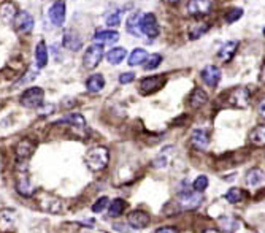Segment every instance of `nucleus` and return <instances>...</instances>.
Here are the masks:
<instances>
[{
	"label": "nucleus",
	"instance_id": "nucleus-1",
	"mask_svg": "<svg viewBox=\"0 0 265 233\" xmlns=\"http://www.w3.org/2000/svg\"><path fill=\"white\" fill-rule=\"evenodd\" d=\"M84 162L91 171H102L107 168L108 162H110V151L104 146H96L86 152L84 155Z\"/></svg>",
	"mask_w": 265,
	"mask_h": 233
},
{
	"label": "nucleus",
	"instance_id": "nucleus-2",
	"mask_svg": "<svg viewBox=\"0 0 265 233\" xmlns=\"http://www.w3.org/2000/svg\"><path fill=\"white\" fill-rule=\"evenodd\" d=\"M45 99V91L41 88H29L22 92L19 99L21 105L25 108H38Z\"/></svg>",
	"mask_w": 265,
	"mask_h": 233
},
{
	"label": "nucleus",
	"instance_id": "nucleus-3",
	"mask_svg": "<svg viewBox=\"0 0 265 233\" xmlns=\"http://www.w3.org/2000/svg\"><path fill=\"white\" fill-rule=\"evenodd\" d=\"M102 59H104V45L94 43V45H91L86 49V53H84V56H83L84 68H88V70H94V68L100 64Z\"/></svg>",
	"mask_w": 265,
	"mask_h": 233
},
{
	"label": "nucleus",
	"instance_id": "nucleus-4",
	"mask_svg": "<svg viewBox=\"0 0 265 233\" xmlns=\"http://www.w3.org/2000/svg\"><path fill=\"white\" fill-rule=\"evenodd\" d=\"M227 103L229 105H232L235 108H246L250 105V100H251V94L246 88H234L232 91L227 92Z\"/></svg>",
	"mask_w": 265,
	"mask_h": 233
},
{
	"label": "nucleus",
	"instance_id": "nucleus-5",
	"mask_svg": "<svg viewBox=\"0 0 265 233\" xmlns=\"http://www.w3.org/2000/svg\"><path fill=\"white\" fill-rule=\"evenodd\" d=\"M202 192L197 191H181L178 194V205L181 210H195L202 202Z\"/></svg>",
	"mask_w": 265,
	"mask_h": 233
},
{
	"label": "nucleus",
	"instance_id": "nucleus-6",
	"mask_svg": "<svg viewBox=\"0 0 265 233\" xmlns=\"http://www.w3.org/2000/svg\"><path fill=\"white\" fill-rule=\"evenodd\" d=\"M140 32L143 35H146L149 38H154L159 35V24L156 16L152 13H146V14H141V19H140Z\"/></svg>",
	"mask_w": 265,
	"mask_h": 233
},
{
	"label": "nucleus",
	"instance_id": "nucleus-7",
	"mask_svg": "<svg viewBox=\"0 0 265 233\" xmlns=\"http://www.w3.org/2000/svg\"><path fill=\"white\" fill-rule=\"evenodd\" d=\"M67 18V3L65 0H56V2L51 5L49 8V19L56 27H61L65 22Z\"/></svg>",
	"mask_w": 265,
	"mask_h": 233
},
{
	"label": "nucleus",
	"instance_id": "nucleus-8",
	"mask_svg": "<svg viewBox=\"0 0 265 233\" xmlns=\"http://www.w3.org/2000/svg\"><path fill=\"white\" fill-rule=\"evenodd\" d=\"M213 8L211 0H189L186 6L187 14L191 16H207Z\"/></svg>",
	"mask_w": 265,
	"mask_h": 233
},
{
	"label": "nucleus",
	"instance_id": "nucleus-9",
	"mask_svg": "<svg viewBox=\"0 0 265 233\" xmlns=\"http://www.w3.org/2000/svg\"><path fill=\"white\" fill-rule=\"evenodd\" d=\"M165 76L164 75H156V76H148L141 80L140 83V91L143 94H152L159 89H162V86L165 84Z\"/></svg>",
	"mask_w": 265,
	"mask_h": 233
},
{
	"label": "nucleus",
	"instance_id": "nucleus-10",
	"mask_svg": "<svg viewBox=\"0 0 265 233\" xmlns=\"http://www.w3.org/2000/svg\"><path fill=\"white\" fill-rule=\"evenodd\" d=\"M14 29L18 30L19 33H29L32 32L33 29V24H35V21H33V16L27 11H18V14H16L14 18Z\"/></svg>",
	"mask_w": 265,
	"mask_h": 233
},
{
	"label": "nucleus",
	"instance_id": "nucleus-11",
	"mask_svg": "<svg viewBox=\"0 0 265 233\" xmlns=\"http://www.w3.org/2000/svg\"><path fill=\"white\" fill-rule=\"evenodd\" d=\"M16 224H18V214L14 210H0V232H11L14 230Z\"/></svg>",
	"mask_w": 265,
	"mask_h": 233
},
{
	"label": "nucleus",
	"instance_id": "nucleus-12",
	"mask_svg": "<svg viewBox=\"0 0 265 233\" xmlns=\"http://www.w3.org/2000/svg\"><path fill=\"white\" fill-rule=\"evenodd\" d=\"M202 81L208 86V88H216L221 81V70L216 65H207L200 73Z\"/></svg>",
	"mask_w": 265,
	"mask_h": 233
},
{
	"label": "nucleus",
	"instance_id": "nucleus-13",
	"mask_svg": "<svg viewBox=\"0 0 265 233\" xmlns=\"http://www.w3.org/2000/svg\"><path fill=\"white\" fill-rule=\"evenodd\" d=\"M149 214L148 213H144L141 210H136V211H132L129 216H127V222H129V226L133 227V229H144V227H148L149 226Z\"/></svg>",
	"mask_w": 265,
	"mask_h": 233
},
{
	"label": "nucleus",
	"instance_id": "nucleus-14",
	"mask_svg": "<svg viewBox=\"0 0 265 233\" xmlns=\"http://www.w3.org/2000/svg\"><path fill=\"white\" fill-rule=\"evenodd\" d=\"M40 208L46 213L57 214L62 211V200L54 195H43V198L40 200Z\"/></svg>",
	"mask_w": 265,
	"mask_h": 233
},
{
	"label": "nucleus",
	"instance_id": "nucleus-15",
	"mask_svg": "<svg viewBox=\"0 0 265 233\" xmlns=\"http://www.w3.org/2000/svg\"><path fill=\"white\" fill-rule=\"evenodd\" d=\"M191 144L199 151L207 149L210 144V135L205 132L203 128H195L191 135Z\"/></svg>",
	"mask_w": 265,
	"mask_h": 233
},
{
	"label": "nucleus",
	"instance_id": "nucleus-16",
	"mask_svg": "<svg viewBox=\"0 0 265 233\" xmlns=\"http://www.w3.org/2000/svg\"><path fill=\"white\" fill-rule=\"evenodd\" d=\"M35 151V143L30 140H21L16 144V159L19 162L21 160H27L30 155Z\"/></svg>",
	"mask_w": 265,
	"mask_h": 233
},
{
	"label": "nucleus",
	"instance_id": "nucleus-17",
	"mask_svg": "<svg viewBox=\"0 0 265 233\" xmlns=\"http://www.w3.org/2000/svg\"><path fill=\"white\" fill-rule=\"evenodd\" d=\"M62 45H64V48L68 49V51H78V49H81V46H83V41H81L80 35H78L76 32L67 30V32L64 33Z\"/></svg>",
	"mask_w": 265,
	"mask_h": 233
},
{
	"label": "nucleus",
	"instance_id": "nucleus-18",
	"mask_svg": "<svg viewBox=\"0 0 265 233\" xmlns=\"http://www.w3.org/2000/svg\"><path fill=\"white\" fill-rule=\"evenodd\" d=\"M218 226L222 232L234 233L240 229V221L234 216H221V218H218Z\"/></svg>",
	"mask_w": 265,
	"mask_h": 233
},
{
	"label": "nucleus",
	"instance_id": "nucleus-19",
	"mask_svg": "<svg viewBox=\"0 0 265 233\" xmlns=\"http://www.w3.org/2000/svg\"><path fill=\"white\" fill-rule=\"evenodd\" d=\"M16 192L25 198H29L35 194V189H33L30 179L27 176H19L18 179H16Z\"/></svg>",
	"mask_w": 265,
	"mask_h": 233
},
{
	"label": "nucleus",
	"instance_id": "nucleus-20",
	"mask_svg": "<svg viewBox=\"0 0 265 233\" xmlns=\"http://www.w3.org/2000/svg\"><path fill=\"white\" fill-rule=\"evenodd\" d=\"M238 49V41H227L226 45H222V48L218 51V59L222 62H230L232 57L235 56Z\"/></svg>",
	"mask_w": 265,
	"mask_h": 233
},
{
	"label": "nucleus",
	"instance_id": "nucleus-21",
	"mask_svg": "<svg viewBox=\"0 0 265 233\" xmlns=\"http://www.w3.org/2000/svg\"><path fill=\"white\" fill-rule=\"evenodd\" d=\"M119 40V33L116 30H99L94 35V41L99 45H111Z\"/></svg>",
	"mask_w": 265,
	"mask_h": 233
},
{
	"label": "nucleus",
	"instance_id": "nucleus-22",
	"mask_svg": "<svg viewBox=\"0 0 265 233\" xmlns=\"http://www.w3.org/2000/svg\"><path fill=\"white\" fill-rule=\"evenodd\" d=\"M264 181H265V173H264V170H261V168H251L246 173V184L250 187L259 186V184L264 183Z\"/></svg>",
	"mask_w": 265,
	"mask_h": 233
},
{
	"label": "nucleus",
	"instance_id": "nucleus-23",
	"mask_svg": "<svg viewBox=\"0 0 265 233\" xmlns=\"http://www.w3.org/2000/svg\"><path fill=\"white\" fill-rule=\"evenodd\" d=\"M208 102V96H207V92H205L203 89H194L192 94H191V97H189V105L192 108H200L203 107L205 103Z\"/></svg>",
	"mask_w": 265,
	"mask_h": 233
},
{
	"label": "nucleus",
	"instance_id": "nucleus-24",
	"mask_svg": "<svg viewBox=\"0 0 265 233\" xmlns=\"http://www.w3.org/2000/svg\"><path fill=\"white\" fill-rule=\"evenodd\" d=\"M105 88V80L102 75H91L86 80V89L89 92H100L102 89Z\"/></svg>",
	"mask_w": 265,
	"mask_h": 233
},
{
	"label": "nucleus",
	"instance_id": "nucleus-25",
	"mask_svg": "<svg viewBox=\"0 0 265 233\" xmlns=\"http://www.w3.org/2000/svg\"><path fill=\"white\" fill-rule=\"evenodd\" d=\"M250 141L251 144L258 146V148L265 146V125H258L253 128L250 133Z\"/></svg>",
	"mask_w": 265,
	"mask_h": 233
},
{
	"label": "nucleus",
	"instance_id": "nucleus-26",
	"mask_svg": "<svg viewBox=\"0 0 265 233\" xmlns=\"http://www.w3.org/2000/svg\"><path fill=\"white\" fill-rule=\"evenodd\" d=\"M140 19H141V13H133L129 16V19H127V25L126 29L129 33L135 37H140L141 32H140Z\"/></svg>",
	"mask_w": 265,
	"mask_h": 233
},
{
	"label": "nucleus",
	"instance_id": "nucleus-27",
	"mask_svg": "<svg viewBox=\"0 0 265 233\" xmlns=\"http://www.w3.org/2000/svg\"><path fill=\"white\" fill-rule=\"evenodd\" d=\"M210 30V24L208 22H197L192 24L189 30H187V35H189V40H197L202 35H205Z\"/></svg>",
	"mask_w": 265,
	"mask_h": 233
},
{
	"label": "nucleus",
	"instance_id": "nucleus-28",
	"mask_svg": "<svg viewBox=\"0 0 265 233\" xmlns=\"http://www.w3.org/2000/svg\"><path fill=\"white\" fill-rule=\"evenodd\" d=\"M35 60L38 68H45L48 65V48L45 41H40L35 48Z\"/></svg>",
	"mask_w": 265,
	"mask_h": 233
},
{
	"label": "nucleus",
	"instance_id": "nucleus-29",
	"mask_svg": "<svg viewBox=\"0 0 265 233\" xmlns=\"http://www.w3.org/2000/svg\"><path fill=\"white\" fill-rule=\"evenodd\" d=\"M16 14H18V10H16L14 3H11V2H5V3L0 5V16H2V19H3L5 22H11V21H14Z\"/></svg>",
	"mask_w": 265,
	"mask_h": 233
},
{
	"label": "nucleus",
	"instance_id": "nucleus-30",
	"mask_svg": "<svg viewBox=\"0 0 265 233\" xmlns=\"http://www.w3.org/2000/svg\"><path fill=\"white\" fill-rule=\"evenodd\" d=\"M126 56H127V51L124 48H113L107 53V60L111 65H118L126 59Z\"/></svg>",
	"mask_w": 265,
	"mask_h": 233
},
{
	"label": "nucleus",
	"instance_id": "nucleus-31",
	"mask_svg": "<svg viewBox=\"0 0 265 233\" xmlns=\"http://www.w3.org/2000/svg\"><path fill=\"white\" fill-rule=\"evenodd\" d=\"M59 122H65V124H70L73 127H78V128H84L86 127V119L83 117V115L80 113H70V115H67L64 116Z\"/></svg>",
	"mask_w": 265,
	"mask_h": 233
},
{
	"label": "nucleus",
	"instance_id": "nucleus-32",
	"mask_svg": "<svg viewBox=\"0 0 265 233\" xmlns=\"http://www.w3.org/2000/svg\"><path fill=\"white\" fill-rule=\"evenodd\" d=\"M148 59V53L146 49L143 48H135L131 56H129V65L135 67V65H140V64H144V60Z\"/></svg>",
	"mask_w": 265,
	"mask_h": 233
},
{
	"label": "nucleus",
	"instance_id": "nucleus-33",
	"mask_svg": "<svg viewBox=\"0 0 265 233\" xmlns=\"http://www.w3.org/2000/svg\"><path fill=\"white\" fill-rule=\"evenodd\" d=\"M126 202L123 200V198H116V200H113L110 205H108V214L110 218H118V216H121L126 210Z\"/></svg>",
	"mask_w": 265,
	"mask_h": 233
},
{
	"label": "nucleus",
	"instance_id": "nucleus-34",
	"mask_svg": "<svg viewBox=\"0 0 265 233\" xmlns=\"http://www.w3.org/2000/svg\"><path fill=\"white\" fill-rule=\"evenodd\" d=\"M226 200L229 203H238V202H242L243 200V191L242 189H238V187H232V189H229V192L226 194Z\"/></svg>",
	"mask_w": 265,
	"mask_h": 233
},
{
	"label": "nucleus",
	"instance_id": "nucleus-35",
	"mask_svg": "<svg viewBox=\"0 0 265 233\" xmlns=\"http://www.w3.org/2000/svg\"><path fill=\"white\" fill-rule=\"evenodd\" d=\"M144 68L146 70H154V68H157L160 64H162V56L160 54H151V56H148V59L144 60Z\"/></svg>",
	"mask_w": 265,
	"mask_h": 233
},
{
	"label": "nucleus",
	"instance_id": "nucleus-36",
	"mask_svg": "<svg viewBox=\"0 0 265 233\" xmlns=\"http://www.w3.org/2000/svg\"><path fill=\"white\" fill-rule=\"evenodd\" d=\"M243 16V10L242 8H234V10H230L227 14H226V22L227 24H234L235 21H238Z\"/></svg>",
	"mask_w": 265,
	"mask_h": 233
},
{
	"label": "nucleus",
	"instance_id": "nucleus-37",
	"mask_svg": "<svg viewBox=\"0 0 265 233\" xmlns=\"http://www.w3.org/2000/svg\"><path fill=\"white\" fill-rule=\"evenodd\" d=\"M194 191H197V192H203L205 189L208 187V178L205 176V175H200L197 179L194 181Z\"/></svg>",
	"mask_w": 265,
	"mask_h": 233
},
{
	"label": "nucleus",
	"instance_id": "nucleus-38",
	"mask_svg": "<svg viewBox=\"0 0 265 233\" xmlns=\"http://www.w3.org/2000/svg\"><path fill=\"white\" fill-rule=\"evenodd\" d=\"M54 110L56 107L53 105V103H41V105L38 107V116H49V115H53L54 113Z\"/></svg>",
	"mask_w": 265,
	"mask_h": 233
},
{
	"label": "nucleus",
	"instance_id": "nucleus-39",
	"mask_svg": "<svg viewBox=\"0 0 265 233\" xmlns=\"http://www.w3.org/2000/svg\"><path fill=\"white\" fill-rule=\"evenodd\" d=\"M121 10H116L111 13L108 18H107V25H110V27H116V25H119V22H121Z\"/></svg>",
	"mask_w": 265,
	"mask_h": 233
},
{
	"label": "nucleus",
	"instance_id": "nucleus-40",
	"mask_svg": "<svg viewBox=\"0 0 265 233\" xmlns=\"http://www.w3.org/2000/svg\"><path fill=\"white\" fill-rule=\"evenodd\" d=\"M108 202H110V200H108L107 197L99 198V200L92 205V211H94V213H102V211H104L107 206H108Z\"/></svg>",
	"mask_w": 265,
	"mask_h": 233
},
{
	"label": "nucleus",
	"instance_id": "nucleus-41",
	"mask_svg": "<svg viewBox=\"0 0 265 233\" xmlns=\"http://www.w3.org/2000/svg\"><path fill=\"white\" fill-rule=\"evenodd\" d=\"M135 80V75L132 72H127V73H121V76H119V83L121 84H129Z\"/></svg>",
	"mask_w": 265,
	"mask_h": 233
},
{
	"label": "nucleus",
	"instance_id": "nucleus-42",
	"mask_svg": "<svg viewBox=\"0 0 265 233\" xmlns=\"http://www.w3.org/2000/svg\"><path fill=\"white\" fill-rule=\"evenodd\" d=\"M27 78H22L21 81H18V84H24V83H29V81H32V80H35L37 78V72H30L29 75H25Z\"/></svg>",
	"mask_w": 265,
	"mask_h": 233
},
{
	"label": "nucleus",
	"instance_id": "nucleus-43",
	"mask_svg": "<svg viewBox=\"0 0 265 233\" xmlns=\"http://www.w3.org/2000/svg\"><path fill=\"white\" fill-rule=\"evenodd\" d=\"M156 233H178L176 227H160L156 230Z\"/></svg>",
	"mask_w": 265,
	"mask_h": 233
},
{
	"label": "nucleus",
	"instance_id": "nucleus-44",
	"mask_svg": "<svg viewBox=\"0 0 265 233\" xmlns=\"http://www.w3.org/2000/svg\"><path fill=\"white\" fill-rule=\"evenodd\" d=\"M258 111H259V115H261L262 117H265V99L261 100L259 107H258Z\"/></svg>",
	"mask_w": 265,
	"mask_h": 233
},
{
	"label": "nucleus",
	"instance_id": "nucleus-45",
	"mask_svg": "<svg viewBox=\"0 0 265 233\" xmlns=\"http://www.w3.org/2000/svg\"><path fill=\"white\" fill-rule=\"evenodd\" d=\"M259 80H261V83L265 86V64H264V67H262V70H261V78H259Z\"/></svg>",
	"mask_w": 265,
	"mask_h": 233
},
{
	"label": "nucleus",
	"instance_id": "nucleus-46",
	"mask_svg": "<svg viewBox=\"0 0 265 233\" xmlns=\"http://www.w3.org/2000/svg\"><path fill=\"white\" fill-rule=\"evenodd\" d=\"M203 233H221V232H218V230H213V229H210V230H205Z\"/></svg>",
	"mask_w": 265,
	"mask_h": 233
},
{
	"label": "nucleus",
	"instance_id": "nucleus-47",
	"mask_svg": "<svg viewBox=\"0 0 265 233\" xmlns=\"http://www.w3.org/2000/svg\"><path fill=\"white\" fill-rule=\"evenodd\" d=\"M167 2H170V3H178L179 0H167Z\"/></svg>",
	"mask_w": 265,
	"mask_h": 233
},
{
	"label": "nucleus",
	"instance_id": "nucleus-48",
	"mask_svg": "<svg viewBox=\"0 0 265 233\" xmlns=\"http://www.w3.org/2000/svg\"><path fill=\"white\" fill-rule=\"evenodd\" d=\"M264 33H265V30H264Z\"/></svg>",
	"mask_w": 265,
	"mask_h": 233
}]
</instances>
